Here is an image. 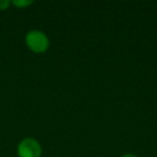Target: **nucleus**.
I'll return each mask as SVG.
<instances>
[{"label":"nucleus","mask_w":157,"mask_h":157,"mask_svg":"<svg viewBox=\"0 0 157 157\" xmlns=\"http://www.w3.org/2000/svg\"><path fill=\"white\" fill-rule=\"evenodd\" d=\"M25 44L35 54H43L50 48V39L44 31L33 29L25 36Z\"/></svg>","instance_id":"obj_1"},{"label":"nucleus","mask_w":157,"mask_h":157,"mask_svg":"<svg viewBox=\"0 0 157 157\" xmlns=\"http://www.w3.org/2000/svg\"><path fill=\"white\" fill-rule=\"evenodd\" d=\"M16 152L18 157H41L42 146L37 139L27 137L20 141Z\"/></svg>","instance_id":"obj_2"},{"label":"nucleus","mask_w":157,"mask_h":157,"mask_svg":"<svg viewBox=\"0 0 157 157\" xmlns=\"http://www.w3.org/2000/svg\"><path fill=\"white\" fill-rule=\"evenodd\" d=\"M33 3V1H31V0H13V1H11V5L16 7L17 9H26Z\"/></svg>","instance_id":"obj_3"},{"label":"nucleus","mask_w":157,"mask_h":157,"mask_svg":"<svg viewBox=\"0 0 157 157\" xmlns=\"http://www.w3.org/2000/svg\"><path fill=\"white\" fill-rule=\"evenodd\" d=\"M10 6H11L10 0H0V11H6L9 9Z\"/></svg>","instance_id":"obj_4"},{"label":"nucleus","mask_w":157,"mask_h":157,"mask_svg":"<svg viewBox=\"0 0 157 157\" xmlns=\"http://www.w3.org/2000/svg\"><path fill=\"white\" fill-rule=\"evenodd\" d=\"M121 157H138V156L136 154H133V153H125Z\"/></svg>","instance_id":"obj_5"}]
</instances>
